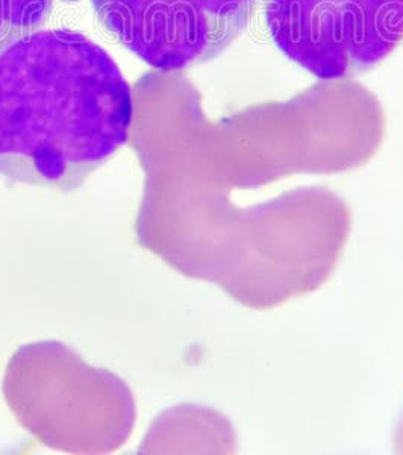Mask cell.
I'll list each match as a JSON object with an SVG mask.
<instances>
[{
	"instance_id": "3957f363",
	"label": "cell",
	"mask_w": 403,
	"mask_h": 455,
	"mask_svg": "<svg viewBox=\"0 0 403 455\" xmlns=\"http://www.w3.org/2000/svg\"><path fill=\"white\" fill-rule=\"evenodd\" d=\"M257 0H91L105 31L158 72L220 57L248 28Z\"/></svg>"
},
{
	"instance_id": "6da1fadb",
	"label": "cell",
	"mask_w": 403,
	"mask_h": 455,
	"mask_svg": "<svg viewBox=\"0 0 403 455\" xmlns=\"http://www.w3.org/2000/svg\"><path fill=\"white\" fill-rule=\"evenodd\" d=\"M132 90L85 34L40 29L0 53V178L72 192L130 137Z\"/></svg>"
},
{
	"instance_id": "277c9868",
	"label": "cell",
	"mask_w": 403,
	"mask_h": 455,
	"mask_svg": "<svg viewBox=\"0 0 403 455\" xmlns=\"http://www.w3.org/2000/svg\"><path fill=\"white\" fill-rule=\"evenodd\" d=\"M53 0H0V53L12 43L38 31Z\"/></svg>"
},
{
	"instance_id": "7a4b0ae2",
	"label": "cell",
	"mask_w": 403,
	"mask_h": 455,
	"mask_svg": "<svg viewBox=\"0 0 403 455\" xmlns=\"http://www.w3.org/2000/svg\"><path fill=\"white\" fill-rule=\"evenodd\" d=\"M274 46L321 81L377 68L403 42V0H261Z\"/></svg>"
}]
</instances>
